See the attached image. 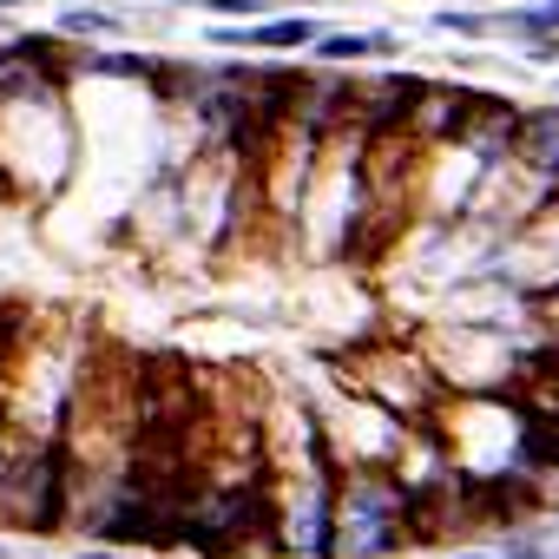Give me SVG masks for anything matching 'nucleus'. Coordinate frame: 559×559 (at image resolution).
<instances>
[{
  "label": "nucleus",
  "mask_w": 559,
  "mask_h": 559,
  "mask_svg": "<svg viewBox=\"0 0 559 559\" xmlns=\"http://www.w3.org/2000/svg\"><path fill=\"white\" fill-rule=\"evenodd\" d=\"M408 533H421V487L402 467L369 461L336 474V559H395Z\"/></svg>",
  "instance_id": "1"
},
{
  "label": "nucleus",
  "mask_w": 559,
  "mask_h": 559,
  "mask_svg": "<svg viewBox=\"0 0 559 559\" xmlns=\"http://www.w3.org/2000/svg\"><path fill=\"white\" fill-rule=\"evenodd\" d=\"M171 539L198 552H230L237 539H276V500L263 487H185Z\"/></svg>",
  "instance_id": "2"
},
{
  "label": "nucleus",
  "mask_w": 559,
  "mask_h": 559,
  "mask_svg": "<svg viewBox=\"0 0 559 559\" xmlns=\"http://www.w3.org/2000/svg\"><path fill=\"white\" fill-rule=\"evenodd\" d=\"M520 106H507V99H493V93H474V106H467V126H461V145L480 158V165H500V158H513V145H520Z\"/></svg>",
  "instance_id": "3"
},
{
  "label": "nucleus",
  "mask_w": 559,
  "mask_h": 559,
  "mask_svg": "<svg viewBox=\"0 0 559 559\" xmlns=\"http://www.w3.org/2000/svg\"><path fill=\"white\" fill-rule=\"evenodd\" d=\"M467 106H474V93H467V86H421V93H415V106H408V119H402V132H408V139H421V145L461 139Z\"/></svg>",
  "instance_id": "4"
},
{
  "label": "nucleus",
  "mask_w": 559,
  "mask_h": 559,
  "mask_svg": "<svg viewBox=\"0 0 559 559\" xmlns=\"http://www.w3.org/2000/svg\"><path fill=\"white\" fill-rule=\"evenodd\" d=\"M513 158H520L546 191H559V106H533V112L520 119V145H513Z\"/></svg>",
  "instance_id": "5"
},
{
  "label": "nucleus",
  "mask_w": 559,
  "mask_h": 559,
  "mask_svg": "<svg viewBox=\"0 0 559 559\" xmlns=\"http://www.w3.org/2000/svg\"><path fill=\"white\" fill-rule=\"evenodd\" d=\"M217 47H257V53H290V47H317L323 21L290 14V21H263V27H211Z\"/></svg>",
  "instance_id": "6"
},
{
  "label": "nucleus",
  "mask_w": 559,
  "mask_h": 559,
  "mask_svg": "<svg viewBox=\"0 0 559 559\" xmlns=\"http://www.w3.org/2000/svg\"><path fill=\"white\" fill-rule=\"evenodd\" d=\"M402 53V40L395 34H323L317 40V60H395Z\"/></svg>",
  "instance_id": "7"
},
{
  "label": "nucleus",
  "mask_w": 559,
  "mask_h": 559,
  "mask_svg": "<svg viewBox=\"0 0 559 559\" xmlns=\"http://www.w3.org/2000/svg\"><path fill=\"white\" fill-rule=\"evenodd\" d=\"M126 21L119 14H106V8H67L60 14V34H93V40H112Z\"/></svg>",
  "instance_id": "8"
},
{
  "label": "nucleus",
  "mask_w": 559,
  "mask_h": 559,
  "mask_svg": "<svg viewBox=\"0 0 559 559\" xmlns=\"http://www.w3.org/2000/svg\"><path fill=\"white\" fill-rule=\"evenodd\" d=\"M435 27H441V34H461V40H480V34H493V14H467V8H441V14H435Z\"/></svg>",
  "instance_id": "9"
},
{
  "label": "nucleus",
  "mask_w": 559,
  "mask_h": 559,
  "mask_svg": "<svg viewBox=\"0 0 559 559\" xmlns=\"http://www.w3.org/2000/svg\"><path fill=\"white\" fill-rule=\"evenodd\" d=\"M86 73H106V80H145L152 60H139V53H99V60H86Z\"/></svg>",
  "instance_id": "10"
},
{
  "label": "nucleus",
  "mask_w": 559,
  "mask_h": 559,
  "mask_svg": "<svg viewBox=\"0 0 559 559\" xmlns=\"http://www.w3.org/2000/svg\"><path fill=\"white\" fill-rule=\"evenodd\" d=\"M500 559H552V546L539 533H526V526H507L500 533Z\"/></svg>",
  "instance_id": "11"
},
{
  "label": "nucleus",
  "mask_w": 559,
  "mask_h": 559,
  "mask_svg": "<svg viewBox=\"0 0 559 559\" xmlns=\"http://www.w3.org/2000/svg\"><path fill=\"white\" fill-rule=\"evenodd\" d=\"M217 14H257V8H270V0H211Z\"/></svg>",
  "instance_id": "12"
},
{
  "label": "nucleus",
  "mask_w": 559,
  "mask_h": 559,
  "mask_svg": "<svg viewBox=\"0 0 559 559\" xmlns=\"http://www.w3.org/2000/svg\"><path fill=\"white\" fill-rule=\"evenodd\" d=\"M14 8H21V0H0V14H14Z\"/></svg>",
  "instance_id": "13"
},
{
  "label": "nucleus",
  "mask_w": 559,
  "mask_h": 559,
  "mask_svg": "<svg viewBox=\"0 0 559 559\" xmlns=\"http://www.w3.org/2000/svg\"><path fill=\"white\" fill-rule=\"evenodd\" d=\"M171 8H191V0H171Z\"/></svg>",
  "instance_id": "14"
},
{
  "label": "nucleus",
  "mask_w": 559,
  "mask_h": 559,
  "mask_svg": "<svg viewBox=\"0 0 559 559\" xmlns=\"http://www.w3.org/2000/svg\"><path fill=\"white\" fill-rule=\"evenodd\" d=\"M0 559H8V546H0Z\"/></svg>",
  "instance_id": "15"
},
{
  "label": "nucleus",
  "mask_w": 559,
  "mask_h": 559,
  "mask_svg": "<svg viewBox=\"0 0 559 559\" xmlns=\"http://www.w3.org/2000/svg\"><path fill=\"white\" fill-rule=\"evenodd\" d=\"M552 559H559V552H552Z\"/></svg>",
  "instance_id": "16"
}]
</instances>
